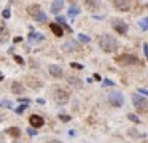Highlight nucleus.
Here are the masks:
<instances>
[{"label":"nucleus","mask_w":148,"mask_h":143,"mask_svg":"<svg viewBox=\"0 0 148 143\" xmlns=\"http://www.w3.org/2000/svg\"><path fill=\"white\" fill-rule=\"evenodd\" d=\"M99 46L102 51H105V53H115L116 49H118V41H116V38H113L112 35L108 34H103L99 37Z\"/></svg>","instance_id":"nucleus-1"},{"label":"nucleus","mask_w":148,"mask_h":143,"mask_svg":"<svg viewBox=\"0 0 148 143\" xmlns=\"http://www.w3.org/2000/svg\"><path fill=\"white\" fill-rule=\"evenodd\" d=\"M132 103L138 113H148V100L140 94H132Z\"/></svg>","instance_id":"nucleus-2"},{"label":"nucleus","mask_w":148,"mask_h":143,"mask_svg":"<svg viewBox=\"0 0 148 143\" xmlns=\"http://www.w3.org/2000/svg\"><path fill=\"white\" fill-rule=\"evenodd\" d=\"M53 99H54L56 103L65 105L69 102V99H70V94H69L65 89H56V91L53 92Z\"/></svg>","instance_id":"nucleus-3"},{"label":"nucleus","mask_w":148,"mask_h":143,"mask_svg":"<svg viewBox=\"0 0 148 143\" xmlns=\"http://www.w3.org/2000/svg\"><path fill=\"white\" fill-rule=\"evenodd\" d=\"M116 62L119 65H135V64H138V59L135 56H131V54H123V56L116 57Z\"/></svg>","instance_id":"nucleus-4"},{"label":"nucleus","mask_w":148,"mask_h":143,"mask_svg":"<svg viewBox=\"0 0 148 143\" xmlns=\"http://www.w3.org/2000/svg\"><path fill=\"white\" fill-rule=\"evenodd\" d=\"M112 27L115 29V32L116 34H121V35H126L127 34V24H126L123 19H113V22H112Z\"/></svg>","instance_id":"nucleus-5"},{"label":"nucleus","mask_w":148,"mask_h":143,"mask_svg":"<svg viewBox=\"0 0 148 143\" xmlns=\"http://www.w3.org/2000/svg\"><path fill=\"white\" fill-rule=\"evenodd\" d=\"M108 102H110V105H113V107H123L124 97H123L121 92H112V94L108 95Z\"/></svg>","instance_id":"nucleus-6"},{"label":"nucleus","mask_w":148,"mask_h":143,"mask_svg":"<svg viewBox=\"0 0 148 143\" xmlns=\"http://www.w3.org/2000/svg\"><path fill=\"white\" fill-rule=\"evenodd\" d=\"M29 122H30V127H34V129H38V127H42L43 124H45V119H43L42 116H38V114H30Z\"/></svg>","instance_id":"nucleus-7"},{"label":"nucleus","mask_w":148,"mask_h":143,"mask_svg":"<svg viewBox=\"0 0 148 143\" xmlns=\"http://www.w3.org/2000/svg\"><path fill=\"white\" fill-rule=\"evenodd\" d=\"M48 72H49V75L54 76V78H62V76H64V70L59 65H54V64L48 65Z\"/></svg>","instance_id":"nucleus-8"},{"label":"nucleus","mask_w":148,"mask_h":143,"mask_svg":"<svg viewBox=\"0 0 148 143\" xmlns=\"http://www.w3.org/2000/svg\"><path fill=\"white\" fill-rule=\"evenodd\" d=\"M113 5H115V8L119 10V11H129V10H131L129 0H113Z\"/></svg>","instance_id":"nucleus-9"},{"label":"nucleus","mask_w":148,"mask_h":143,"mask_svg":"<svg viewBox=\"0 0 148 143\" xmlns=\"http://www.w3.org/2000/svg\"><path fill=\"white\" fill-rule=\"evenodd\" d=\"M62 8H64V0H54V2L51 3V8H49V11H51L53 14H59Z\"/></svg>","instance_id":"nucleus-10"},{"label":"nucleus","mask_w":148,"mask_h":143,"mask_svg":"<svg viewBox=\"0 0 148 143\" xmlns=\"http://www.w3.org/2000/svg\"><path fill=\"white\" fill-rule=\"evenodd\" d=\"M27 13L35 19L38 14H42V13H43V10H42V6H40V5H29V6H27Z\"/></svg>","instance_id":"nucleus-11"},{"label":"nucleus","mask_w":148,"mask_h":143,"mask_svg":"<svg viewBox=\"0 0 148 143\" xmlns=\"http://www.w3.org/2000/svg\"><path fill=\"white\" fill-rule=\"evenodd\" d=\"M49 29H51V32L56 37H62V35H64V29H62L58 22H51V24H49Z\"/></svg>","instance_id":"nucleus-12"},{"label":"nucleus","mask_w":148,"mask_h":143,"mask_svg":"<svg viewBox=\"0 0 148 143\" xmlns=\"http://www.w3.org/2000/svg\"><path fill=\"white\" fill-rule=\"evenodd\" d=\"M67 81H69V84H72L73 88H81V86H83V81H81L80 78H77V76H69Z\"/></svg>","instance_id":"nucleus-13"},{"label":"nucleus","mask_w":148,"mask_h":143,"mask_svg":"<svg viewBox=\"0 0 148 143\" xmlns=\"http://www.w3.org/2000/svg\"><path fill=\"white\" fill-rule=\"evenodd\" d=\"M11 92H13V94H23V92H24V86L21 84V83L14 81L13 84H11Z\"/></svg>","instance_id":"nucleus-14"},{"label":"nucleus","mask_w":148,"mask_h":143,"mask_svg":"<svg viewBox=\"0 0 148 143\" xmlns=\"http://www.w3.org/2000/svg\"><path fill=\"white\" fill-rule=\"evenodd\" d=\"M83 2L89 10H96V8L100 6V0H83Z\"/></svg>","instance_id":"nucleus-15"},{"label":"nucleus","mask_w":148,"mask_h":143,"mask_svg":"<svg viewBox=\"0 0 148 143\" xmlns=\"http://www.w3.org/2000/svg\"><path fill=\"white\" fill-rule=\"evenodd\" d=\"M56 21H58V24L61 25V27H64L65 30H69V32H72V29H70V25H67V22H65V18H62V16H58L56 18Z\"/></svg>","instance_id":"nucleus-16"},{"label":"nucleus","mask_w":148,"mask_h":143,"mask_svg":"<svg viewBox=\"0 0 148 143\" xmlns=\"http://www.w3.org/2000/svg\"><path fill=\"white\" fill-rule=\"evenodd\" d=\"M7 133L8 135H11V137H19V129H18V127H8L7 129Z\"/></svg>","instance_id":"nucleus-17"},{"label":"nucleus","mask_w":148,"mask_h":143,"mask_svg":"<svg viewBox=\"0 0 148 143\" xmlns=\"http://www.w3.org/2000/svg\"><path fill=\"white\" fill-rule=\"evenodd\" d=\"M80 13H81V8H78V6H72V8H69V16H70V18L80 14Z\"/></svg>","instance_id":"nucleus-18"},{"label":"nucleus","mask_w":148,"mask_h":143,"mask_svg":"<svg viewBox=\"0 0 148 143\" xmlns=\"http://www.w3.org/2000/svg\"><path fill=\"white\" fill-rule=\"evenodd\" d=\"M138 25H140L142 30H148V18H143L142 21H138Z\"/></svg>","instance_id":"nucleus-19"},{"label":"nucleus","mask_w":148,"mask_h":143,"mask_svg":"<svg viewBox=\"0 0 148 143\" xmlns=\"http://www.w3.org/2000/svg\"><path fill=\"white\" fill-rule=\"evenodd\" d=\"M65 49L67 51H77L78 48H77V44H75L73 41H67V43H65Z\"/></svg>","instance_id":"nucleus-20"},{"label":"nucleus","mask_w":148,"mask_h":143,"mask_svg":"<svg viewBox=\"0 0 148 143\" xmlns=\"http://www.w3.org/2000/svg\"><path fill=\"white\" fill-rule=\"evenodd\" d=\"M78 40H80L81 43H89L91 38L88 37V35H84V34H78Z\"/></svg>","instance_id":"nucleus-21"},{"label":"nucleus","mask_w":148,"mask_h":143,"mask_svg":"<svg viewBox=\"0 0 148 143\" xmlns=\"http://www.w3.org/2000/svg\"><path fill=\"white\" fill-rule=\"evenodd\" d=\"M24 110H27V103H23V105H19V107H18L14 111H16L18 114H23V113H24Z\"/></svg>","instance_id":"nucleus-22"},{"label":"nucleus","mask_w":148,"mask_h":143,"mask_svg":"<svg viewBox=\"0 0 148 143\" xmlns=\"http://www.w3.org/2000/svg\"><path fill=\"white\" fill-rule=\"evenodd\" d=\"M127 119H129V121H132V122H140L138 116H135V114H132V113H129V114H127Z\"/></svg>","instance_id":"nucleus-23"},{"label":"nucleus","mask_w":148,"mask_h":143,"mask_svg":"<svg viewBox=\"0 0 148 143\" xmlns=\"http://www.w3.org/2000/svg\"><path fill=\"white\" fill-rule=\"evenodd\" d=\"M43 35L40 34H29V40H42Z\"/></svg>","instance_id":"nucleus-24"},{"label":"nucleus","mask_w":148,"mask_h":143,"mask_svg":"<svg viewBox=\"0 0 148 143\" xmlns=\"http://www.w3.org/2000/svg\"><path fill=\"white\" fill-rule=\"evenodd\" d=\"M35 21H37V22H46V14H45V13L38 14V16L35 18Z\"/></svg>","instance_id":"nucleus-25"},{"label":"nucleus","mask_w":148,"mask_h":143,"mask_svg":"<svg viewBox=\"0 0 148 143\" xmlns=\"http://www.w3.org/2000/svg\"><path fill=\"white\" fill-rule=\"evenodd\" d=\"M2 16H3V19H8L11 16V11H10V8H5L3 11H2Z\"/></svg>","instance_id":"nucleus-26"},{"label":"nucleus","mask_w":148,"mask_h":143,"mask_svg":"<svg viewBox=\"0 0 148 143\" xmlns=\"http://www.w3.org/2000/svg\"><path fill=\"white\" fill-rule=\"evenodd\" d=\"M27 133H29L30 137H35L37 135V129H34V127L29 126V127H27Z\"/></svg>","instance_id":"nucleus-27"},{"label":"nucleus","mask_w":148,"mask_h":143,"mask_svg":"<svg viewBox=\"0 0 148 143\" xmlns=\"http://www.w3.org/2000/svg\"><path fill=\"white\" fill-rule=\"evenodd\" d=\"M70 67H72V68H75V70H83V65H81V64H77V62H72Z\"/></svg>","instance_id":"nucleus-28"},{"label":"nucleus","mask_w":148,"mask_h":143,"mask_svg":"<svg viewBox=\"0 0 148 143\" xmlns=\"http://www.w3.org/2000/svg\"><path fill=\"white\" fill-rule=\"evenodd\" d=\"M59 119L64 121V122H69V121H70V116H67V114H59Z\"/></svg>","instance_id":"nucleus-29"},{"label":"nucleus","mask_w":148,"mask_h":143,"mask_svg":"<svg viewBox=\"0 0 148 143\" xmlns=\"http://www.w3.org/2000/svg\"><path fill=\"white\" fill-rule=\"evenodd\" d=\"M129 133H131L132 137H135V138H138V137H145V133H137L135 130H129Z\"/></svg>","instance_id":"nucleus-30"},{"label":"nucleus","mask_w":148,"mask_h":143,"mask_svg":"<svg viewBox=\"0 0 148 143\" xmlns=\"http://www.w3.org/2000/svg\"><path fill=\"white\" fill-rule=\"evenodd\" d=\"M14 60H16V62L19 64V65H23V64H24V59H23L21 56H14Z\"/></svg>","instance_id":"nucleus-31"},{"label":"nucleus","mask_w":148,"mask_h":143,"mask_svg":"<svg viewBox=\"0 0 148 143\" xmlns=\"http://www.w3.org/2000/svg\"><path fill=\"white\" fill-rule=\"evenodd\" d=\"M18 102H23V103H29V99H26V97H18Z\"/></svg>","instance_id":"nucleus-32"},{"label":"nucleus","mask_w":148,"mask_h":143,"mask_svg":"<svg viewBox=\"0 0 148 143\" xmlns=\"http://www.w3.org/2000/svg\"><path fill=\"white\" fill-rule=\"evenodd\" d=\"M138 94H143V95H147V97H148V89L140 88V89H138Z\"/></svg>","instance_id":"nucleus-33"},{"label":"nucleus","mask_w":148,"mask_h":143,"mask_svg":"<svg viewBox=\"0 0 148 143\" xmlns=\"http://www.w3.org/2000/svg\"><path fill=\"white\" fill-rule=\"evenodd\" d=\"M0 105H3V107H8V108H10V107H11V102L3 100V102H0Z\"/></svg>","instance_id":"nucleus-34"},{"label":"nucleus","mask_w":148,"mask_h":143,"mask_svg":"<svg viewBox=\"0 0 148 143\" xmlns=\"http://www.w3.org/2000/svg\"><path fill=\"white\" fill-rule=\"evenodd\" d=\"M103 86H113V81H110V79H103Z\"/></svg>","instance_id":"nucleus-35"},{"label":"nucleus","mask_w":148,"mask_h":143,"mask_svg":"<svg viewBox=\"0 0 148 143\" xmlns=\"http://www.w3.org/2000/svg\"><path fill=\"white\" fill-rule=\"evenodd\" d=\"M143 51H145V56H147V59H148V44H143Z\"/></svg>","instance_id":"nucleus-36"},{"label":"nucleus","mask_w":148,"mask_h":143,"mask_svg":"<svg viewBox=\"0 0 148 143\" xmlns=\"http://www.w3.org/2000/svg\"><path fill=\"white\" fill-rule=\"evenodd\" d=\"M21 40H23V38H21V37H16V38H14V40H13V41H14V43H19V41H21Z\"/></svg>","instance_id":"nucleus-37"},{"label":"nucleus","mask_w":148,"mask_h":143,"mask_svg":"<svg viewBox=\"0 0 148 143\" xmlns=\"http://www.w3.org/2000/svg\"><path fill=\"white\" fill-rule=\"evenodd\" d=\"M49 143H62V142H59V140H51Z\"/></svg>","instance_id":"nucleus-38"},{"label":"nucleus","mask_w":148,"mask_h":143,"mask_svg":"<svg viewBox=\"0 0 148 143\" xmlns=\"http://www.w3.org/2000/svg\"><path fill=\"white\" fill-rule=\"evenodd\" d=\"M2 32H3V29H2V27H0V34H2Z\"/></svg>","instance_id":"nucleus-39"}]
</instances>
